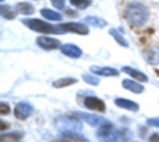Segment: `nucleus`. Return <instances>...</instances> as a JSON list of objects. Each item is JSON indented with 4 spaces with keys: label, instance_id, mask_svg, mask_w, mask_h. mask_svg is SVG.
Instances as JSON below:
<instances>
[{
    "label": "nucleus",
    "instance_id": "obj_1",
    "mask_svg": "<svg viewBox=\"0 0 159 142\" xmlns=\"http://www.w3.org/2000/svg\"><path fill=\"white\" fill-rule=\"evenodd\" d=\"M150 13L148 7L141 2H131L125 9L127 21L135 27L143 26L149 20Z\"/></svg>",
    "mask_w": 159,
    "mask_h": 142
},
{
    "label": "nucleus",
    "instance_id": "obj_2",
    "mask_svg": "<svg viewBox=\"0 0 159 142\" xmlns=\"http://www.w3.org/2000/svg\"><path fill=\"white\" fill-rule=\"evenodd\" d=\"M21 22L28 27L30 30L40 33H47V34H62L65 32L61 28L60 25H54L52 23L47 22L40 19H23Z\"/></svg>",
    "mask_w": 159,
    "mask_h": 142
},
{
    "label": "nucleus",
    "instance_id": "obj_3",
    "mask_svg": "<svg viewBox=\"0 0 159 142\" xmlns=\"http://www.w3.org/2000/svg\"><path fill=\"white\" fill-rule=\"evenodd\" d=\"M55 126L61 132L65 133H76L79 134L83 129L82 123L76 116H61L55 120Z\"/></svg>",
    "mask_w": 159,
    "mask_h": 142
},
{
    "label": "nucleus",
    "instance_id": "obj_4",
    "mask_svg": "<svg viewBox=\"0 0 159 142\" xmlns=\"http://www.w3.org/2000/svg\"><path fill=\"white\" fill-rule=\"evenodd\" d=\"M96 136L100 142H119L118 133L110 122L100 127Z\"/></svg>",
    "mask_w": 159,
    "mask_h": 142
},
{
    "label": "nucleus",
    "instance_id": "obj_5",
    "mask_svg": "<svg viewBox=\"0 0 159 142\" xmlns=\"http://www.w3.org/2000/svg\"><path fill=\"white\" fill-rule=\"evenodd\" d=\"M74 115L76 116L77 118H79L80 120H83L84 122H86L87 124H89V126H93V127H102V126L106 125L109 123L108 120L104 119L102 116H98L95 114H91V113H81V112H76L74 113Z\"/></svg>",
    "mask_w": 159,
    "mask_h": 142
},
{
    "label": "nucleus",
    "instance_id": "obj_6",
    "mask_svg": "<svg viewBox=\"0 0 159 142\" xmlns=\"http://www.w3.org/2000/svg\"><path fill=\"white\" fill-rule=\"evenodd\" d=\"M34 106L27 101H20L16 104L14 109V115L20 121L27 120L34 113Z\"/></svg>",
    "mask_w": 159,
    "mask_h": 142
},
{
    "label": "nucleus",
    "instance_id": "obj_7",
    "mask_svg": "<svg viewBox=\"0 0 159 142\" xmlns=\"http://www.w3.org/2000/svg\"><path fill=\"white\" fill-rule=\"evenodd\" d=\"M60 26L65 33H74L80 35H87L89 33V27L81 22H64L61 23Z\"/></svg>",
    "mask_w": 159,
    "mask_h": 142
},
{
    "label": "nucleus",
    "instance_id": "obj_8",
    "mask_svg": "<svg viewBox=\"0 0 159 142\" xmlns=\"http://www.w3.org/2000/svg\"><path fill=\"white\" fill-rule=\"evenodd\" d=\"M36 44L37 46L47 51L58 49L61 47V41L59 39L53 38V37H48V36H39L36 38Z\"/></svg>",
    "mask_w": 159,
    "mask_h": 142
},
{
    "label": "nucleus",
    "instance_id": "obj_9",
    "mask_svg": "<svg viewBox=\"0 0 159 142\" xmlns=\"http://www.w3.org/2000/svg\"><path fill=\"white\" fill-rule=\"evenodd\" d=\"M84 106L90 111H94L97 113H105L106 105L104 101L98 97L89 96L84 100Z\"/></svg>",
    "mask_w": 159,
    "mask_h": 142
},
{
    "label": "nucleus",
    "instance_id": "obj_10",
    "mask_svg": "<svg viewBox=\"0 0 159 142\" xmlns=\"http://www.w3.org/2000/svg\"><path fill=\"white\" fill-rule=\"evenodd\" d=\"M89 70L92 73L104 77H116L119 75V71L112 67H102V66L92 65L89 68Z\"/></svg>",
    "mask_w": 159,
    "mask_h": 142
},
{
    "label": "nucleus",
    "instance_id": "obj_11",
    "mask_svg": "<svg viewBox=\"0 0 159 142\" xmlns=\"http://www.w3.org/2000/svg\"><path fill=\"white\" fill-rule=\"evenodd\" d=\"M115 104L121 109L129 111V112H133V113H137L140 110V105L128 99H123V98H117L115 100Z\"/></svg>",
    "mask_w": 159,
    "mask_h": 142
},
{
    "label": "nucleus",
    "instance_id": "obj_12",
    "mask_svg": "<svg viewBox=\"0 0 159 142\" xmlns=\"http://www.w3.org/2000/svg\"><path fill=\"white\" fill-rule=\"evenodd\" d=\"M61 51L63 55L71 59H79L82 56L81 48L74 44H65L61 46Z\"/></svg>",
    "mask_w": 159,
    "mask_h": 142
},
{
    "label": "nucleus",
    "instance_id": "obj_13",
    "mask_svg": "<svg viewBox=\"0 0 159 142\" xmlns=\"http://www.w3.org/2000/svg\"><path fill=\"white\" fill-rule=\"evenodd\" d=\"M143 58L147 63L157 66L159 65V48L157 47H150L143 52Z\"/></svg>",
    "mask_w": 159,
    "mask_h": 142
},
{
    "label": "nucleus",
    "instance_id": "obj_14",
    "mask_svg": "<svg viewBox=\"0 0 159 142\" xmlns=\"http://www.w3.org/2000/svg\"><path fill=\"white\" fill-rule=\"evenodd\" d=\"M121 71L127 74H129V76H131L132 78H134L135 80L139 81V82H143V83H147L148 82V77L145 73H143V72L137 70V69H134L132 67H129V66H124L122 67Z\"/></svg>",
    "mask_w": 159,
    "mask_h": 142
},
{
    "label": "nucleus",
    "instance_id": "obj_15",
    "mask_svg": "<svg viewBox=\"0 0 159 142\" xmlns=\"http://www.w3.org/2000/svg\"><path fill=\"white\" fill-rule=\"evenodd\" d=\"M51 142H89V140L81 136L80 134L76 133H65L61 134L60 138L52 140Z\"/></svg>",
    "mask_w": 159,
    "mask_h": 142
},
{
    "label": "nucleus",
    "instance_id": "obj_16",
    "mask_svg": "<svg viewBox=\"0 0 159 142\" xmlns=\"http://www.w3.org/2000/svg\"><path fill=\"white\" fill-rule=\"evenodd\" d=\"M122 87L125 89H127V90H129L134 94H142L144 91V87L143 85H141L140 83L135 82L133 80H130V79L123 80Z\"/></svg>",
    "mask_w": 159,
    "mask_h": 142
},
{
    "label": "nucleus",
    "instance_id": "obj_17",
    "mask_svg": "<svg viewBox=\"0 0 159 142\" xmlns=\"http://www.w3.org/2000/svg\"><path fill=\"white\" fill-rule=\"evenodd\" d=\"M15 9L22 15H32L34 13V7L29 2H19L15 6Z\"/></svg>",
    "mask_w": 159,
    "mask_h": 142
},
{
    "label": "nucleus",
    "instance_id": "obj_18",
    "mask_svg": "<svg viewBox=\"0 0 159 142\" xmlns=\"http://www.w3.org/2000/svg\"><path fill=\"white\" fill-rule=\"evenodd\" d=\"M84 21L90 26L100 28V29H102L107 25V21L104 19L97 17V16H88L84 19Z\"/></svg>",
    "mask_w": 159,
    "mask_h": 142
},
{
    "label": "nucleus",
    "instance_id": "obj_19",
    "mask_svg": "<svg viewBox=\"0 0 159 142\" xmlns=\"http://www.w3.org/2000/svg\"><path fill=\"white\" fill-rule=\"evenodd\" d=\"M77 82H78V80L76 78H74V77H63V78H60V79L54 81L52 83V86L55 88H64V87L73 86V85L76 84Z\"/></svg>",
    "mask_w": 159,
    "mask_h": 142
},
{
    "label": "nucleus",
    "instance_id": "obj_20",
    "mask_svg": "<svg viewBox=\"0 0 159 142\" xmlns=\"http://www.w3.org/2000/svg\"><path fill=\"white\" fill-rule=\"evenodd\" d=\"M0 15L2 18L11 20L16 18L17 11H16L15 7L13 8L12 7H10L8 5H1L0 6Z\"/></svg>",
    "mask_w": 159,
    "mask_h": 142
},
{
    "label": "nucleus",
    "instance_id": "obj_21",
    "mask_svg": "<svg viewBox=\"0 0 159 142\" xmlns=\"http://www.w3.org/2000/svg\"><path fill=\"white\" fill-rule=\"evenodd\" d=\"M41 15L47 19V20H62V15L55 10L49 9V8H42L40 10Z\"/></svg>",
    "mask_w": 159,
    "mask_h": 142
},
{
    "label": "nucleus",
    "instance_id": "obj_22",
    "mask_svg": "<svg viewBox=\"0 0 159 142\" xmlns=\"http://www.w3.org/2000/svg\"><path fill=\"white\" fill-rule=\"evenodd\" d=\"M23 138V134L21 132H10L7 134H2L0 137V141H19Z\"/></svg>",
    "mask_w": 159,
    "mask_h": 142
},
{
    "label": "nucleus",
    "instance_id": "obj_23",
    "mask_svg": "<svg viewBox=\"0 0 159 142\" xmlns=\"http://www.w3.org/2000/svg\"><path fill=\"white\" fill-rule=\"evenodd\" d=\"M109 33L111 34V36H113L115 38V40L116 41V43L118 45H120L123 47H129V44L127 42V40L124 38V36L115 28H111L109 30Z\"/></svg>",
    "mask_w": 159,
    "mask_h": 142
},
{
    "label": "nucleus",
    "instance_id": "obj_24",
    "mask_svg": "<svg viewBox=\"0 0 159 142\" xmlns=\"http://www.w3.org/2000/svg\"><path fill=\"white\" fill-rule=\"evenodd\" d=\"M69 1L72 6H74L79 9H86L92 3L91 0H69Z\"/></svg>",
    "mask_w": 159,
    "mask_h": 142
},
{
    "label": "nucleus",
    "instance_id": "obj_25",
    "mask_svg": "<svg viewBox=\"0 0 159 142\" xmlns=\"http://www.w3.org/2000/svg\"><path fill=\"white\" fill-rule=\"evenodd\" d=\"M82 79L84 80L85 83H87V84H89L90 86L96 87V86L100 85V79L93 76V75H91V74H89V73H83L82 74Z\"/></svg>",
    "mask_w": 159,
    "mask_h": 142
},
{
    "label": "nucleus",
    "instance_id": "obj_26",
    "mask_svg": "<svg viewBox=\"0 0 159 142\" xmlns=\"http://www.w3.org/2000/svg\"><path fill=\"white\" fill-rule=\"evenodd\" d=\"M9 113H10V106L7 103L2 101L0 103V114L2 116H4V115L8 114Z\"/></svg>",
    "mask_w": 159,
    "mask_h": 142
},
{
    "label": "nucleus",
    "instance_id": "obj_27",
    "mask_svg": "<svg viewBox=\"0 0 159 142\" xmlns=\"http://www.w3.org/2000/svg\"><path fill=\"white\" fill-rule=\"evenodd\" d=\"M52 6L59 9V10H61L65 7V0H50Z\"/></svg>",
    "mask_w": 159,
    "mask_h": 142
},
{
    "label": "nucleus",
    "instance_id": "obj_28",
    "mask_svg": "<svg viewBox=\"0 0 159 142\" xmlns=\"http://www.w3.org/2000/svg\"><path fill=\"white\" fill-rule=\"evenodd\" d=\"M146 124L149 126L153 127H157L159 128V117H154V118H149L146 120Z\"/></svg>",
    "mask_w": 159,
    "mask_h": 142
},
{
    "label": "nucleus",
    "instance_id": "obj_29",
    "mask_svg": "<svg viewBox=\"0 0 159 142\" xmlns=\"http://www.w3.org/2000/svg\"><path fill=\"white\" fill-rule=\"evenodd\" d=\"M9 127H10V125H9L8 123H7V122L1 120V122H0V131H1V132H4V131L7 130Z\"/></svg>",
    "mask_w": 159,
    "mask_h": 142
},
{
    "label": "nucleus",
    "instance_id": "obj_30",
    "mask_svg": "<svg viewBox=\"0 0 159 142\" xmlns=\"http://www.w3.org/2000/svg\"><path fill=\"white\" fill-rule=\"evenodd\" d=\"M148 142H159V134L158 133H154L151 135V137L149 138Z\"/></svg>",
    "mask_w": 159,
    "mask_h": 142
},
{
    "label": "nucleus",
    "instance_id": "obj_31",
    "mask_svg": "<svg viewBox=\"0 0 159 142\" xmlns=\"http://www.w3.org/2000/svg\"><path fill=\"white\" fill-rule=\"evenodd\" d=\"M0 1H1V2H3V1H4V0H0Z\"/></svg>",
    "mask_w": 159,
    "mask_h": 142
}]
</instances>
